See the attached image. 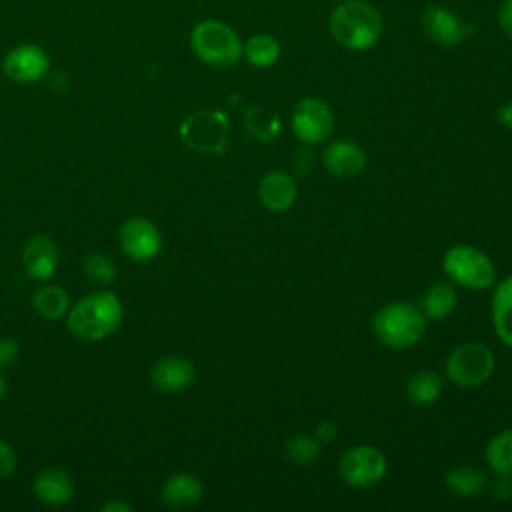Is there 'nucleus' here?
<instances>
[{
	"label": "nucleus",
	"instance_id": "1",
	"mask_svg": "<svg viewBox=\"0 0 512 512\" xmlns=\"http://www.w3.org/2000/svg\"><path fill=\"white\" fill-rule=\"evenodd\" d=\"M332 38L354 52L370 50L378 44L384 22L376 6L366 0H342L328 16Z\"/></svg>",
	"mask_w": 512,
	"mask_h": 512
},
{
	"label": "nucleus",
	"instance_id": "2",
	"mask_svg": "<svg viewBox=\"0 0 512 512\" xmlns=\"http://www.w3.org/2000/svg\"><path fill=\"white\" fill-rule=\"evenodd\" d=\"M124 308L116 294L98 290L78 300L68 310V328L80 340H102L122 324Z\"/></svg>",
	"mask_w": 512,
	"mask_h": 512
},
{
	"label": "nucleus",
	"instance_id": "3",
	"mask_svg": "<svg viewBox=\"0 0 512 512\" xmlns=\"http://www.w3.org/2000/svg\"><path fill=\"white\" fill-rule=\"evenodd\" d=\"M190 48L198 60L212 68H230L242 58V40L222 20H200L190 32Z\"/></svg>",
	"mask_w": 512,
	"mask_h": 512
},
{
	"label": "nucleus",
	"instance_id": "4",
	"mask_svg": "<svg viewBox=\"0 0 512 512\" xmlns=\"http://www.w3.org/2000/svg\"><path fill=\"white\" fill-rule=\"evenodd\" d=\"M372 328L376 338L388 348H410L424 336L426 316L414 304L390 302L374 314Z\"/></svg>",
	"mask_w": 512,
	"mask_h": 512
},
{
	"label": "nucleus",
	"instance_id": "5",
	"mask_svg": "<svg viewBox=\"0 0 512 512\" xmlns=\"http://www.w3.org/2000/svg\"><path fill=\"white\" fill-rule=\"evenodd\" d=\"M442 266L450 280L470 290H484L494 282V266L490 258L474 246H452L444 254Z\"/></svg>",
	"mask_w": 512,
	"mask_h": 512
},
{
	"label": "nucleus",
	"instance_id": "6",
	"mask_svg": "<svg viewBox=\"0 0 512 512\" xmlns=\"http://www.w3.org/2000/svg\"><path fill=\"white\" fill-rule=\"evenodd\" d=\"M494 370V356L480 342H466L454 348L446 360L448 378L460 388H476L484 384Z\"/></svg>",
	"mask_w": 512,
	"mask_h": 512
},
{
	"label": "nucleus",
	"instance_id": "7",
	"mask_svg": "<svg viewBox=\"0 0 512 512\" xmlns=\"http://www.w3.org/2000/svg\"><path fill=\"white\" fill-rule=\"evenodd\" d=\"M180 138L198 152H220L228 142V120L218 110H198L182 122Z\"/></svg>",
	"mask_w": 512,
	"mask_h": 512
},
{
	"label": "nucleus",
	"instance_id": "8",
	"mask_svg": "<svg viewBox=\"0 0 512 512\" xmlns=\"http://www.w3.org/2000/svg\"><path fill=\"white\" fill-rule=\"evenodd\" d=\"M338 470L346 484L354 488H370L384 478L386 458L378 448L360 444V446L348 448L340 456Z\"/></svg>",
	"mask_w": 512,
	"mask_h": 512
},
{
	"label": "nucleus",
	"instance_id": "9",
	"mask_svg": "<svg viewBox=\"0 0 512 512\" xmlns=\"http://www.w3.org/2000/svg\"><path fill=\"white\" fill-rule=\"evenodd\" d=\"M292 132L304 144H320L324 142L334 126L330 106L314 96L302 98L292 110Z\"/></svg>",
	"mask_w": 512,
	"mask_h": 512
},
{
	"label": "nucleus",
	"instance_id": "10",
	"mask_svg": "<svg viewBox=\"0 0 512 512\" xmlns=\"http://www.w3.org/2000/svg\"><path fill=\"white\" fill-rule=\"evenodd\" d=\"M420 26L424 36L442 48L458 46L470 34V26L456 12L442 4L428 6L422 12Z\"/></svg>",
	"mask_w": 512,
	"mask_h": 512
},
{
	"label": "nucleus",
	"instance_id": "11",
	"mask_svg": "<svg viewBox=\"0 0 512 512\" xmlns=\"http://www.w3.org/2000/svg\"><path fill=\"white\" fill-rule=\"evenodd\" d=\"M120 248L128 258L136 262H148L158 256L162 248L160 230L148 218H128L120 226Z\"/></svg>",
	"mask_w": 512,
	"mask_h": 512
},
{
	"label": "nucleus",
	"instance_id": "12",
	"mask_svg": "<svg viewBox=\"0 0 512 512\" xmlns=\"http://www.w3.org/2000/svg\"><path fill=\"white\" fill-rule=\"evenodd\" d=\"M2 70L18 84H32L48 74L50 58L38 44H18L4 56Z\"/></svg>",
	"mask_w": 512,
	"mask_h": 512
},
{
	"label": "nucleus",
	"instance_id": "13",
	"mask_svg": "<svg viewBox=\"0 0 512 512\" xmlns=\"http://www.w3.org/2000/svg\"><path fill=\"white\" fill-rule=\"evenodd\" d=\"M22 264L30 278L40 282L50 280L58 266V248L52 242V238L44 234H36L28 238L22 252Z\"/></svg>",
	"mask_w": 512,
	"mask_h": 512
},
{
	"label": "nucleus",
	"instance_id": "14",
	"mask_svg": "<svg viewBox=\"0 0 512 512\" xmlns=\"http://www.w3.org/2000/svg\"><path fill=\"white\" fill-rule=\"evenodd\" d=\"M194 374L196 370L190 360L182 356H164L152 366L150 380L160 392H180L192 384Z\"/></svg>",
	"mask_w": 512,
	"mask_h": 512
},
{
	"label": "nucleus",
	"instance_id": "15",
	"mask_svg": "<svg viewBox=\"0 0 512 512\" xmlns=\"http://www.w3.org/2000/svg\"><path fill=\"white\" fill-rule=\"evenodd\" d=\"M322 160L326 170L338 178H352L366 166L364 150L352 140H336L328 144Z\"/></svg>",
	"mask_w": 512,
	"mask_h": 512
},
{
	"label": "nucleus",
	"instance_id": "16",
	"mask_svg": "<svg viewBox=\"0 0 512 512\" xmlns=\"http://www.w3.org/2000/svg\"><path fill=\"white\" fill-rule=\"evenodd\" d=\"M298 188L290 174L274 170L268 172L258 184V198L270 212H286L296 200Z\"/></svg>",
	"mask_w": 512,
	"mask_h": 512
},
{
	"label": "nucleus",
	"instance_id": "17",
	"mask_svg": "<svg viewBox=\"0 0 512 512\" xmlns=\"http://www.w3.org/2000/svg\"><path fill=\"white\" fill-rule=\"evenodd\" d=\"M34 494L46 506H62L74 496V482L60 468H44L34 478Z\"/></svg>",
	"mask_w": 512,
	"mask_h": 512
},
{
	"label": "nucleus",
	"instance_id": "18",
	"mask_svg": "<svg viewBox=\"0 0 512 512\" xmlns=\"http://www.w3.org/2000/svg\"><path fill=\"white\" fill-rule=\"evenodd\" d=\"M202 492V484L194 474L178 472L164 482L160 498L168 508H190L200 502Z\"/></svg>",
	"mask_w": 512,
	"mask_h": 512
},
{
	"label": "nucleus",
	"instance_id": "19",
	"mask_svg": "<svg viewBox=\"0 0 512 512\" xmlns=\"http://www.w3.org/2000/svg\"><path fill=\"white\" fill-rule=\"evenodd\" d=\"M492 322L498 338L512 348V276L504 278L494 290Z\"/></svg>",
	"mask_w": 512,
	"mask_h": 512
},
{
	"label": "nucleus",
	"instance_id": "20",
	"mask_svg": "<svg viewBox=\"0 0 512 512\" xmlns=\"http://www.w3.org/2000/svg\"><path fill=\"white\" fill-rule=\"evenodd\" d=\"M456 290L448 282H434L420 298V310L430 320H444L456 308Z\"/></svg>",
	"mask_w": 512,
	"mask_h": 512
},
{
	"label": "nucleus",
	"instance_id": "21",
	"mask_svg": "<svg viewBox=\"0 0 512 512\" xmlns=\"http://www.w3.org/2000/svg\"><path fill=\"white\" fill-rule=\"evenodd\" d=\"M442 392V376L434 370H418L406 382V396L416 406L434 404Z\"/></svg>",
	"mask_w": 512,
	"mask_h": 512
},
{
	"label": "nucleus",
	"instance_id": "22",
	"mask_svg": "<svg viewBox=\"0 0 512 512\" xmlns=\"http://www.w3.org/2000/svg\"><path fill=\"white\" fill-rule=\"evenodd\" d=\"M280 42L272 34H252L242 44V56L256 68H268L278 62L280 58Z\"/></svg>",
	"mask_w": 512,
	"mask_h": 512
},
{
	"label": "nucleus",
	"instance_id": "23",
	"mask_svg": "<svg viewBox=\"0 0 512 512\" xmlns=\"http://www.w3.org/2000/svg\"><path fill=\"white\" fill-rule=\"evenodd\" d=\"M32 306L34 310L46 318V320H58L62 318L68 308H70V300H68V294L60 288V286H54V284H48V286H40L34 296H32Z\"/></svg>",
	"mask_w": 512,
	"mask_h": 512
},
{
	"label": "nucleus",
	"instance_id": "24",
	"mask_svg": "<svg viewBox=\"0 0 512 512\" xmlns=\"http://www.w3.org/2000/svg\"><path fill=\"white\" fill-rule=\"evenodd\" d=\"M446 486L460 498H474L486 486V476L470 466H456L446 474Z\"/></svg>",
	"mask_w": 512,
	"mask_h": 512
},
{
	"label": "nucleus",
	"instance_id": "25",
	"mask_svg": "<svg viewBox=\"0 0 512 512\" xmlns=\"http://www.w3.org/2000/svg\"><path fill=\"white\" fill-rule=\"evenodd\" d=\"M486 462L500 478L512 476V428L498 432L486 446Z\"/></svg>",
	"mask_w": 512,
	"mask_h": 512
},
{
	"label": "nucleus",
	"instance_id": "26",
	"mask_svg": "<svg viewBox=\"0 0 512 512\" xmlns=\"http://www.w3.org/2000/svg\"><path fill=\"white\" fill-rule=\"evenodd\" d=\"M284 454L298 466H308L320 456V440L306 434H294L284 444Z\"/></svg>",
	"mask_w": 512,
	"mask_h": 512
},
{
	"label": "nucleus",
	"instance_id": "27",
	"mask_svg": "<svg viewBox=\"0 0 512 512\" xmlns=\"http://www.w3.org/2000/svg\"><path fill=\"white\" fill-rule=\"evenodd\" d=\"M82 266H84L86 276L96 284L106 286V284H112L116 280V266L104 252L86 254Z\"/></svg>",
	"mask_w": 512,
	"mask_h": 512
},
{
	"label": "nucleus",
	"instance_id": "28",
	"mask_svg": "<svg viewBox=\"0 0 512 512\" xmlns=\"http://www.w3.org/2000/svg\"><path fill=\"white\" fill-rule=\"evenodd\" d=\"M248 128L260 138V140H272L278 134V120L266 112L252 110L248 116Z\"/></svg>",
	"mask_w": 512,
	"mask_h": 512
},
{
	"label": "nucleus",
	"instance_id": "29",
	"mask_svg": "<svg viewBox=\"0 0 512 512\" xmlns=\"http://www.w3.org/2000/svg\"><path fill=\"white\" fill-rule=\"evenodd\" d=\"M14 470H16V454L8 442L0 440V480L8 478Z\"/></svg>",
	"mask_w": 512,
	"mask_h": 512
},
{
	"label": "nucleus",
	"instance_id": "30",
	"mask_svg": "<svg viewBox=\"0 0 512 512\" xmlns=\"http://www.w3.org/2000/svg\"><path fill=\"white\" fill-rule=\"evenodd\" d=\"M18 358V342L14 338H0V368H8Z\"/></svg>",
	"mask_w": 512,
	"mask_h": 512
},
{
	"label": "nucleus",
	"instance_id": "31",
	"mask_svg": "<svg viewBox=\"0 0 512 512\" xmlns=\"http://www.w3.org/2000/svg\"><path fill=\"white\" fill-rule=\"evenodd\" d=\"M498 26L512 40V0H504L498 8Z\"/></svg>",
	"mask_w": 512,
	"mask_h": 512
},
{
	"label": "nucleus",
	"instance_id": "32",
	"mask_svg": "<svg viewBox=\"0 0 512 512\" xmlns=\"http://www.w3.org/2000/svg\"><path fill=\"white\" fill-rule=\"evenodd\" d=\"M312 166H314V154L310 150L302 148L294 154V170L296 172H308Z\"/></svg>",
	"mask_w": 512,
	"mask_h": 512
},
{
	"label": "nucleus",
	"instance_id": "33",
	"mask_svg": "<svg viewBox=\"0 0 512 512\" xmlns=\"http://www.w3.org/2000/svg\"><path fill=\"white\" fill-rule=\"evenodd\" d=\"M336 432H338V428H336V424L332 420H322L318 424V428H316V438L320 442H330V440L336 438Z\"/></svg>",
	"mask_w": 512,
	"mask_h": 512
},
{
	"label": "nucleus",
	"instance_id": "34",
	"mask_svg": "<svg viewBox=\"0 0 512 512\" xmlns=\"http://www.w3.org/2000/svg\"><path fill=\"white\" fill-rule=\"evenodd\" d=\"M100 510H102V512H130L132 506H130L128 502H118V500H114V502L102 504Z\"/></svg>",
	"mask_w": 512,
	"mask_h": 512
},
{
	"label": "nucleus",
	"instance_id": "35",
	"mask_svg": "<svg viewBox=\"0 0 512 512\" xmlns=\"http://www.w3.org/2000/svg\"><path fill=\"white\" fill-rule=\"evenodd\" d=\"M498 120L512 132V102L504 104V106L498 110Z\"/></svg>",
	"mask_w": 512,
	"mask_h": 512
},
{
	"label": "nucleus",
	"instance_id": "36",
	"mask_svg": "<svg viewBox=\"0 0 512 512\" xmlns=\"http://www.w3.org/2000/svg\"><path fill=\"white\" fill-rule=\"evenodd\" d=\"M4 394H6V380L0 376V400L4 398Z\"/></svg>",
	"mask_w": 512,
	"mask_h": 512
},
{
	"label": "nucleus",
	"instance_id": "37",
	"mask_svg": "<svg viewBox=\"0 0 512 512\" xmlns=\"http://www.w3.org/2000/svg\"><path fill=\"white\" fill-rule=\"evenodd\" d=\"M338 2H342V0H338Z\"/></svg>",
	"mask_w": 512,
	"mask_h": 512
}]
</instances>
